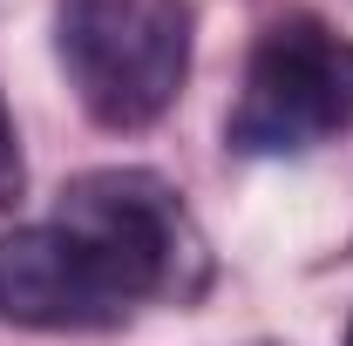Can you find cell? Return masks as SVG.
<instances>
[{
	"label": "cell",
	"instance_id": "1",
	"mask_svg": "<svg viewBox=\"0 0 353 346\" xmlns=\"http://www.w3.org/2000/svg\"><path fill=\"white\" fill-rule=\"evenodd\" d=\"M190 0H54V54L102 130H150L190 82Z\"/></svg>",
	"mask_w": 353,
	"mask_h": 346
},
{
	"label": "cell",
	"instance_id": "2",
	"mask_svg": "<svg viewBox=\"0 0 353 346\" xmlns=\"http://www.w3.org/2000/svg\"><path fill=\"white\" fill-rule=\"evenodd\" d=\"M54 224L102 265V278L116 285V299L150 305V299H197L204 292V231L183 211L170 183L157 170H88L61 190Z\"/></svg>",
	"mask_w": 353,
	"mask_h": 346
},
{
	"label": "cell",
	"instance_id": "3",
	"mask_svg": "<svg viewBox=\"0 0 353 346\" xmlns=\"http://www.w3.org/2000/svg\"><path fill=\"white\" fill-rule=\"evenodd\" d=\"M353 116V48H340L319 21L265 28L245 68V95L231 109V143L252 156L319 150Z\"/></svg>",
	"mask_w": 353,
	"mask_h": 346
},
{
	"label": "cell",
	"instance_id": "4",
	"mask_svg": "<svg viewBox=\"0 0 353 346\" xmlns=\"http://www.w3.org/2000/svg\"><path fill=\"white\" fill-rule=\"evenodd\" d=\"M0 319L28 333H95L130 319V305L116 299L102 265L48 217L0 238Z\"/></svg>",
	"mask_w": 353,
	"mask_h": 346
},
{
	"label": "cell",
	"instance_id": "5",
	"mask_svg": "<svg viewBox=\"0 0 353 346\" xmlns=\"http://www.w3.org/2000/svg\"><path fill=\"white\" fill-rule=\"evenodd\" d=\"M21 197V136H14V116H7V95H0V211Z\"/></svg>",
	"mask_w": 353,
	"mask_h": 346
},
{
	"label": "cell",
	"instance_id": "6",
	"mask_svg": "<svg viewBox=\"0 0 353 346\" xmlns=\"http://www.w3.org/2000/svg\"><path fill=\"white\" fill-rule=\"evenodd\" d=\"M347 346H353V326H347Z\"/></svg>",
	"mask_w": 353,
	"mask_h": 346
}]
</instances>
